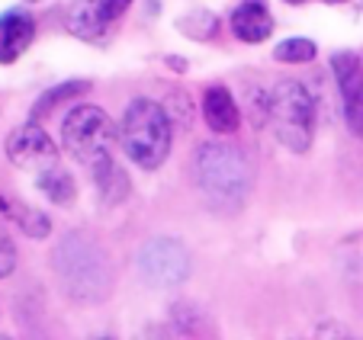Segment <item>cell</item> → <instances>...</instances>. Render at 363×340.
Here are the masks:
<instances>
[{"label": "cell", "instance_id": "6da1fadb", "mask_svg": "<svg viewBox=\"0 0 363 340\" xmlns=\"http://www.w3.org/2000/svg\"><path fill=\"white\" fill-rule=\"evenodd\" d=\"M193 177L216 212H238L254 186V170L235 144L206 142L193 154Z\"/></svg>", "mask_w": 363, "mask_h": 340}, {"label": "cell", "instance_id": "7a4b0ae2", "mask_svg": "<svg viewBox=\"0 0 363 340\" xmlns=\"http://www.w3.org/2000/svg\"><path fill=\"white\" fill-rule=\"evenodd\" d=\"M52 266H55L65 293L74 302H84V305L103 302L113 289L110 257L90 234L71 232L68 238L58 241L55 254H52Z\"/></svg>", "mask_w": 363, "mask_h": 340}, {"label": "cell", "instance_id": "3957f363", "mask_svg": "<svg viewBox=\"0 0 363 340\" xmlns=\"http://www.w3.org/2000/svg\"><path fill=\"white\" fill-rule=\"evenodd\" d=\"M174 125L167 119V109L161 103L138 96L125 106L123 125H119V144L125 157L142 170H158L171 154Z\"/></svg>", "mask_w": 363, "mask_h": 340}, {"label": "cell", "instance_id": "277c9868", "mask_svg": "<svg viewBox=\"0 0 363 340\" xmlns=\"http://www.w3.org/2000/svg\"><path fill=\"white\" fill-rule=\"evenodd\" d=\"M267 125L277 142L293 154H306L312 148L315 132V100L299 81H280L267 94Z\"/></svg>", "mask_w": 363, "mask_h": 340}, {"label": "cell", "instance_id": "5b68a950", "mask_svg": "<svg viewBox=\"0 0 363 340\" xmlns=\"http://www.w3.org/2000/svg\"><path fill=\"white\" fill-rule=\"evenodd\" d=\"M119 132L113 129L110 116L94 103L74 106L62 123V144L74 161L84 167H100V164L113 161V144H116Z\"/></svg>", "mask_w": 363, "mask_h": 340}, {"label": "cell", "instance_id": "8992f818", "mask_svg": "<svg viewBox=\"0 0 363 340\" xmlns=\"http://www.w3.org/2000/svg\"><path fill=\"white\" fill-rule=\"evenodd\" d=\"M138 273L148 286L174 289L190 276V254L177 238H151L138 251Z\"/></svg>", "mask_w": 363, "mask_h": 340}, {"label": "cell", "instance_id": "52a82bcc", "mask_svg": "<svg viewBox=\"0 0 363 340\" xmlns=\"http://www.w3.org/2000/svg\"><path fill=\"white\" fill-rule=\"evenodd\" d=\"M4 151H7L10 164H16V167H23V170H35V177H39L42 170L58 167L55 142H52V135H48L39 123H33V119L10 132Z\"/></svg>", "mask_w": 363, "mask_h": 340}, {"label": "cell", "instance_id": "ba28073f", "mask_svg": "<svg viewBox=\"0 0 363 340\" xmlns=\"http://www.w3.org/2000/svg\"><path fill=\"white\" fill-rule=\"evenodd\" d=\"M331 71H335L337 90H341V106H344V123H347L350 135L363 138V64L354 52H337L331 55Z\"/></svg>", "mask_w": 363, "mask_h": 340}, {"label": "cell", "instance_id": "9c48e42d", "mask_svg": "<svg viewBox=\"0 0 363 340\" xmlns=\"http://www.w3.org/2000/svg\"><path fill=\"white\" fill-rule=\"evenodd\" d=\"M35 39V20L26 10H10L0 16V64H13Z\"/></svg>", "mask_w": 363, "mask_h": 340}, {"label": "cell", "instance_id": "30bf717a", "mask_svg": "<svg viewBox=\"0 0 363 340\" xmlns=\"http://www.w3.org/2000/svg\"><path fill=\"white\" fill-rule=\"evenodd\" d=\"M232 33L247 45L270 39L274 33V16H270L267 0H241L232 10Z\"/></svg>", "mask_w": 363, "mask_h": 340}, {"label": "cell", "instance_id": "8fae6325", "mask_svg": "<svg viewBox=\"0 0 363 340\" xmlns=\"http://www.w3.org/2000/svg\"><path fill=\"white\" fill-rule=\"evenodd\" d=\"M203 116H206V125H209L216 135H232L241 125L238 103H235L232 90L222 87V84L203 90Z\"/></svg>", "mask_w": 363, "mask_h": 340}, {"label": "cell", "instance_id": "7c38bea8", "mask_svg": "<svg viewBox=\"0 0 363 340\" xmlns=\"http://www.w3.org/2000/svg\"><path fill=\"white\" fill-rule=\"evenodd\" d=\"M0 215L10 218V222H16L20 225V232H26V238H33V241L48 238V232H52V218H48L45 212L16 203V199H10L4 190H0Z\"/></svg>", "mask_w": 363, "mask_h": 340}, {"label": "cell", "instance_id": "4fadbf2b", "mask_svg": "<svg viewBox=\"0 0 363 340\" xmlns=\"http://www.w3.org/2000/svg\"><path fill=\"white\" fill-rule=\"evenodd\" d=\"M110 20L103 13L100 0H77L68 13V29L84 42H96L103 33H106Z\"/></svg>", "mask_w": 363, "mask_h": 340}, {"label": "cell", "instance_id": "5bb4252c", "mask_svg": "<svg viewBox=\"0 0 363 340\" xmlns=\"http://www.w3.org/2000/svg\"><path fill=\"white\" fill-rule=\"evenodd\" d=\"M90 174H94V183H96V190H100L103 203L116 205V203H123V199L129 196V186L132 183H129V177H125V170L119 167L116 161L100 164V167H94Z\"/></svg>", "mask_w": 363, "mask_h": 340}, {"label": "cell", "instance_id": "9a60e30c", "mask_svg": "<svg viewBox=\"0 0 363 340\" xmlns=\"http://www.w3.org/2000/svg\"><path fill=\"white\" fill-rule=\"evenodd\" d=\"M35 186H39L42 196L52 199L55 205H71V203H74V196H77L74 177H71L62 164H58V167H52V170H42L39 177H35Z\"/></svg>", "mask_w": 363, "mask_h": 340}, {"label": "cell", "instance_id": "2e32d148", "mask_svg": "<svg viewBox=\"0 0 363 340\" xmlns=\"http://www.w3.org/2000/svg\"><path fill=\"white\" fill-rule=\"evenodd\" d=\"M87 90H90V81H65V84H58V87L45 90V94L35 100V106H33V123H39L42 116L55 113L65 100H74V96L87 94Z\"/></svg>", "mask_w": 363, "mask_h": 340}, {"label": "cell", "instance_id": "e0dca14e", "mask_svg": "<svg viewBox=\"0 0 363 340\" xmlns=\"http://www.w3.org/2000/svg\"><path fill=\"white\" fill-rule=\"evenodd\" d=\"M315 42L312 39H302V35H293V39H283L280 45L274 48V58L277 62H286V64H308L315 58Z\"/></svg>", "mask_w": 363, "mask_h": 340}, {"label": "cell", "instance_id": "ac0fdd59", "mask_svg": "<svg viewBox=\"0 0 363 340\" xmlns=\"http://www.w3.org/2000/svg\"><path fill=\"white\" fill-rule=\"evenodd\" d=\"M16 270V244L7 234V228L0 225V279H7Z\"/></svg>", "mask_w": 363, "mask_h": 340}, {"label": "cell", "instance_id": "d6986e66", "mask_svg": "<svg viewBox=\"0 0 363 340\" xmlns=\"http://www.w3.org/2000/svg\"><path fill=\"white\" fill-rule=\"evenodd\" d=\"M129 4L132 0H100V7H103V13H106V20H119V16L129 10Z\"/></svg>", "mask_w": 363, "mask_h": 340}, {"label": "cell", "instance_id": "ffe728a7", "mask_svg": "<svg viewBox=\"0 0 363 340\" xmlns=\"http://www.w3.org/2000/svg\"><path fill=\"white\" fill-rule=\"evenodd\" d=\"M315 340H354L341 324H322L318 327V337Z\"/></svg>", "mask_w": 363, "mask_h": 340}, {"label": "cell", "instance_id": "44dd1931", "mask_svg": "<svg viewBox=\"0 0 363 340\" xmlns=\"http://www.w3.org/2000/svg\"><path fill=\"white\" fill-rule=\"evenodd\" d=\"M167 62L174 64V71H186V62H184V58H167Z\"/></svg>", "mask_w": 363, "mask_h": 340}, {"label": "cell", "instance_id": "7402d4cb", "mask_svg": "<svg viewBox=\"0 0 363 340\" xmlns=\"http://www.w3.org/2000/svg\"><path fill=\"white\" fill-rule=\"evenodd\" d=\"M325 4H347V0H325Z\"/></svg>", "mask_w": 363, "mask_h": 340}, {"label": "cell", "instance_id": "603a6c76", "mask_svg": "<svg viewBox=\"0 0 363 340\" xmlns=\"http://www.w3.org/2000/svg\"><path fill=\"white\" fill-rule=\"evenodd\" d=\"M286 4H296V7H299V4H306V0H286Z\"/></svg>", "mask_w": 363, "mask_h": 340}, {"label": "cell", "instance_id": "cb8c5ba5", "mask_svg": "<svg viewBox=\"0 0 363 340\" xmlns=\"http://www.w3.org/2000/svg\"><path fill=\"white\" fill-rule=\"evenodd\" d=\"M0 340H10V337H4V334H0Z\"/></svg>", "mask_w": 363, "mask_h": 340}, {"label": "cell", "instance_id": "d4e9b609", "mask_svg": "<svg viewBox=\"0 0 363 340\" xmlns=\"http://www.w3.org/2000/svg\"><path fill=\"white\" fill-rule=\"evenodd\" d=\"M96 340H110V337H96Z\"/></svg>", "mask_w": 363, "mask_h": 340}]
</instances>
